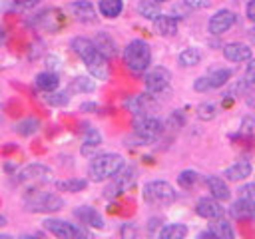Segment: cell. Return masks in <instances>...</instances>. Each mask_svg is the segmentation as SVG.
<instances>
[{
    "mask_svg": "<svg viewBox=\"0 0 255 239\" xmlns=\"http://www.w3.org/2000/svg\"><path fill=\"white\" fill-rule=\"evenodd\" d=\"M70 46H72V50L80 56V60L86 64L90 76H94L96 80H108V76H110L108 58L96 48L94 40L84 38V36H76V38L70 42Z\"/></svg>",
    "mask_w": 255,
    "mask_h": 239,
    "instance_id": "obj_1",
    "label": "cell"
},
{
    "mask_svg": "<svg viewBox=\"0 0 255 239\" xmlns=\"http://www.w3.org/2000/svg\"><path fill=\"white\" fill-rule=\"evenodd\" d=\"M126 165L124 155L116 153V151H104L92 157L90 167H88V175L90 181L94 183H102L106 179H112L114 175H118Z\"/></svg>",
    "mask_w": 255,
    "mask_h": 239,
    "instance_id": "obj_2",
    "label": "cell"
},
{
    "mask_svg": "<svg viewBox=\"0 0 255 239\" xmlns=\"http://www.w3.org/2000/svg\"><path fill=\"white\" fill-rule=\"evenodd\" d=\"M122 60L126 64V68L133 74H145V70L151 64V48L145 40H131L126 44V48L122 50Z\"/></svg>",
    "mask_w": 255,
    "mask_h": 239,
    "instance_id": "obj_3",
    "label": "cell"
},
{
    "mask_svg": "<svg viewBox=\"0 0 255 239\" xmlns=\"http://www.w3.org/2000/svg\"><path fill=\"white\" fill-rule=\"evenodd\" d=\"M24 205L32 213H54L64 207V199L52 191L28 189V193L24 195Z\"/></svg>",
    "mask_w": 255,
    "mask_h": 239,
    "instance_id": "obj_4",
    "label": "cell"
},
{
    "mask_svg": "<svg viewBox=\"0 0 255 239\" xmlns=\"http://www.w3.org/2000/svg\"><path fill=\"white\" fill-rule=\"evenodd\" d=\"M141 195L145 199V203L155 205V207H167L177 199L175 189L171 187V183L163 181V179H151L143 185Z\"/></svg>",
    "mask_w": 255,
    "mask_h": 239,
    "instance_id": "obj_5",
    "label": "cell"
},
{
    "mask_svg": "<svg viewBox=\"0 0 255 239\" xmlns=\"http://www.w3.org/2000/svg\"><path fill=\"white\" fill-rule=\"evenodd\" d=\"M133 133L141 143H151L163 133V121L155 116H135L133 120Z\"/></svg>",
    "mask_w": 255,
    "mask_h": 239,
    "instance_id": "obj_6",
    "label": "cell"
},
{
    "mask_svg": "<svg viewBox=\"0 0 255 239\" xmlns=\"http://www.w3.org/2000/svg\"><path fill=\"white\" fill-rule=\"evenodd\" d=\"M169 82H171V74H169L167 68H163V66H153V68H147V70H145L143 86H145V92H147L149 96H161L163 92H167Z\"/></svg>",
    "mask_w": 255,
    "mask_h": 239,
    "instance_id": "obj_7",
    "label": "cell"
},
{
    "mask_svg": "<svg viewBox=\"0 0 255 239\" xmlns=\"http://www.w3.org/2000/svg\"><path fill=\"white\" fill-rule=\"evenodd\" d=\"M42 227L52 233L54 237H60V239H76V237H86V229L78 227L76 223H68L64 219H54V217H46L42 221Z\"/></svg>",
    "mask_w": 255,
    "mask_h": 239,
    "instance_id": "obj_8",
    "label": "cell"
},
{
    "mask_svg": "<svg viewBox=\"0 0 255 239\" xmlns=\"http://www.w3.org/2000/svg\"><path fill=\"white\" fill-rule=\"evenodd\" d=\"M235 20H237L235 12H231V10H227V8H221V10H217V12L209 18L207 30H209L211 36H221V34H225V32H229V30L233 28Z\"/></svg>",
    "mask_w": 255,
    "mask_h": 239,
    "instance_id": "obj_9",
    "label": "cell"
},
{
    "mask_svg": "<svg viewBox=\"0 0 255 239\" xmlns=\"http://www.w3.org/2000/svg\"><path fill=\"white\" fill-rule=\"evenodd\" d=\"M68 12L72 14L74 20L82 22V24H94L98 20V12L94 8V4L90 0H76L68 4Z\"/></svg>",
    "mask_w": 255,
    "mask_h": 239,
    "instance_id": "obj_10",
    "label": "cell"
},
{
    "mask_svg": "<svg viewBox=\"0 0 255 239\" xmlns=\"http://www.w3.org/2000/svg\"><path fill=\"white\" fill-rule=\"evenodd\" d=\"M227 213H229V217H233L237 221H255V201L239 195V199H235L229 205Z\"/></svg>",
    "mask_w": 255,
    "mask_h": 239,
    "instance_id": "obj_11",
    "label": "cell"
},
{
    "mask_svg": "<svg viewBox=\"0 0 255 239\" xmlns=\"http://www.w3.org/2000/svg\"><path fill=\"white\" fill-rule=\"evenodd\" d=\"M223 58L227 62H233V64H241V62H249L253 58V52H251V46L243 44V42H227L223 46Z\"/></svg>",
    "mask_w": 255,
    "mask_h": 239,
    "instance_id": "obj_12",
    "label": "cell"
},
{
    "mask_svg": "<svg viewBox=\"0 0 255 239\" xmlns=\"http://www.w3.org/2000/svg\"><path fill=\"white\" fill-rule=\"evenodd\" d=\"M195 213H197L199 217H203V219H215V217L225 215V207L221 205L219 199H215V197L209 195V197L197 199V203H195Z\"/></svg>",
    "mask_w": 255,
    "mask_h": 239,
    "instance_id": "obj_13",
    "label": "cell"
},
{
    "mask_svg": "<svg viewBox=\"0 0 255 239\" xmlns=\"http://www.w3.org/2000/svg\"><path fill=\"white\" fill-rule=\"evenodd\" d=\"M52 175V169L44 163H28L18 171V181H48Z\"/></svg>",
    "mask_w": 255,
    "mask_h": 239,
    "instance_id": "obj_14",
    "label": "cell"
},
{
    "mask_svg": "<svg viewBox=\"0 0 255 239\" xmlns=\"http://www.w3.org/2000/svg\"><path fill=\"white\" fill-rule=\"evenodd\" d=\"M74 217H76L82 225H86V227H94V229H102V227H104V217L100 215L98 209H94V207H90V205H80V207H76V209H74Z\"/></svg>",
    "mask_w": 255,
    "mask_h": 239,
    "instance_id": "obj_15",
    "label": "cell"
},
{
    "mask_svg": "<svg viewBox=\"0 0 255 239\" xmlns=\"http://www.w3.org/2000/svg\"><path fill=\"white\" fill-rule=\"evenodd\" d=\"M205 185H207L211 197H215L219 201H227L231 197V189H229L227 181L223 177H219V175H207L205 177Z\"/></svg>",
    "mask_w": 255,
    "mask_h": 239,
    "instance_id": "obj_16",
    "label": "cell"
},
{
    "mask_svg": "<svg viewBox=\"0 0 255 239\" xmlns=\"http://www.w3.org/2000/svg\"><path fill=\"white\" fill-rule=\"evenodd\" d=\"M102 145V133L92 127V125H86V131H84V139H82V145H80V153L82 155H94L96 149Z\"/></svg>",
    "mask_w": 255,
    "mask_h": 239,
    "instance_id": "obj_17",
    "label": "cell"
},
{
    "mask_svg": "<svg viewBox=\"0 0 255 239\" xmlns=\"http://www.w3.org/2000/svg\"><path fill=\"white\" fill-rule=\"evenodd\" d=\"M251 173H253V167H251V163H249L247 159L235 161V163H231L229 167L223 169V175H225L227 181H243V179H247Z\"/></svg>",
    "mask_w": 255,
    "mask_h": 239,
    "instance_id": "obj_18",
    "label": "cell"
},
{
    "mask_svg": "<svg viewBox=\"0 0 255 239\" xmlns=\"http://www.w3.org/2000/svg\"><path fill=\"white\" fill-rule=\"evenodd\" d=\"M153 28L159 36H175L177 32V18L171 14H159L153 20Z\"/></svg>",
    "mask_w": 255,
    "mask_h": 239,
    "instance_id": "obj_19",
    "label": "cell"
},
{
    "mask_svg": "<svg viewBox=\"0 0 255 239\" xmlns=\"http://www.w3.org/2000/svg\"><path fill=\"white\" fill-rule=\"evenodd\" d=\"M94 44H96V48H98L108 60L118 54V44H116V40H114L108 32H98V34L94 36Z\"/></svg>",
    "mask_w": 255,
    "mask_h": 239,
    "instance_id": "obj_20",
    "label": "cell"
},
{
    "mask_svg": "<svg viewBox=\"0 0 255 239\" xmlns=\"http://www.w3.org/2000/svg\"><path fill=\"white\" fill-rule=\"evenodd\" d=\"M209 231L217 237V239H233L235 237V231L231 227V223L221 215V217H215V219H209Z\"/></svg>",
    "mask_w": 255,
    "mask_h": 239,
    "instance_id": "obj_21",
    "label": "cell"
},
{
    "mask_svg": "<svg viewBox=\"0 0 255 239\" xmlns=\"http://www.w3.org/2000/svg\"><path fill=\"white\" fill-rule=\"evenodd\" d=\"M58 86H60V78H58V74L52 72V70L40 72V74L36 76V88L42 90V92H46V94L58 90Z\"/></svg>",
    "mask_w": 255,
    "mask_h": 239,
    "instance_id": "obj_22",
    "label": "cell"
},
{
    "mask_svg": "<svg viewBox=\"0 0 255 239\" xmlns=\"http://www.w3.org/2000/svg\"><path fill=\"white\" fill-rule=\"evenodd\" d=\"M233 72L229 68H217V70H211L207 74V82H209V88L211 90H217V88H223L225 84H229Z\"/></svg>",
    "mask_w": 255,
    "mask_h": 239,
    "instance_id": "obj_23",
    "label": "cell"
},
{
    "mask_svg": "<svg viewBox=\"0 0 255 239\" xmlns=\"http://www.w3.org/2000/svg\"><path fill=\"white\" fill-rule=\"evenodd\" d=\"M124 10V0H100L98 2V12L104 18H118Z\"/></svg>",
    "mask_w": 255,
    "mask_h": 239,
    "instance_id": "obj_24",
    "label": "cell"
},
{
    "mask_svg": "<svg viewBox=\"0 0 255 239\" xmlns=\"http://www.w3.org/2000/svg\"><path fill=\"white\" fill-rule=\"evenodd\" d=\"M94 90H96L94 76H78L70 84V92H74V94H92Z\"/></svg>",
    "mask_w": 255,
    "mask_h": 239,
    "instance_id": "obj_25",
    "label": "cell"
},
{
    "mask_svg": "<svg viewBox=\"0 0 255 239\" xmlns=\"http://www.w3.org/2000/svg\"><path fill=\"white\" fill-rule=\"evenodd\" d=\"M159 239H183L187 235V227L183 223H165L157 231Z\"/></svg>",
    "mask_w": 255,
    "mask_h": 239,
    "instance_id": "obj_26",
    "label": "cell"
},
{
    "mask_svg": "<svg viewBox=\"0 0 255 239\" xmlns=\"http://www.w3.org/2000/svg\"><path fill=\"white\" fill-rule=\"evenodd\" d=\"M86 185H88V181L82 179V177H70V179L56 181V189L58 191H66V193H80V191L86 189Z\"/></svg>",
    "mask_w": 255,
    "mask_h": 239,
    "instance_id": "obj_27",
    "label": "cell"
},
{
    "mask_svg": "<svg viewBox=\"0 0 255 239\" xmlns=\"http://www.w3.org/2000/svg\"><path fill=\"white\" fill-rule=\"evenodd\" d=\"M177 62H179V66H183V68H193V66H197V64L201 62V50L189 46V48H185L183 52H179Z\"/></svg>",
    "mask_w": 255,
    "mask_h": 239,
    "instance_id": "obj_28",
    "label": "cell"
},
{
    "mask_svg": "<svg viewBox=\"0 0 255 239\" xmlns=\"http://www.w3.org/2000/svg\"><path fill=\"white\" fill-rule=\"evenodd\" d=\"M38 129H40V121H38L36 118H24V120H20V121L14 125V131H16L18 135H24V137L34 135Z\"/></svg>",
    "mask_w": 255,
    "mask_h": 239,
    "instance_id": "obj_29",
    "label": "cell"
},
{
    "mask_svg": "<svg viewBox=\"0 0 255 239\" xmlns=\"http://www.w3.org/2000/svg\"><path fill=\"white\" fill-rule=\"evenodd\" d=\"M137 12H139V16H143L145 20H151V22L161 14L159 4L153 2V0H139L137 2Z\"/></svg>",
    "mask_w": 255,
    "mask_h": 239,
    "instance_id": "obj_30",
    "label": "cell"
},
{
    "mask_svg": "<svg viewBox=\"0 0 255 239\" xmlns=\"http://www.w3.org/2000/svg\"><path fill=\"white\" fill-rule=\"evenodd\" d=\"M126 110L131 112L133 116L147 114V98L145 96H133V98L126 100Z\"/></svg>",
    "mask_w": 255,
    "mask_h": 239,
    "instance_id": "obj_31",
    "label": "cell"
},
{
    "mask_svg": "<svg viewBox=\"0 0 255 239\" xmlns=\"http://www.w3.org/2000/svg\"><path fill=\"white\" fill-rule=\"evenodd\" d=\"M197 181H199V173H197L195 169H183V171L177 175V185L183 187V189H191Z\"/></svg>",
    "mask_w": 255,
    "mask_h": 239,
    "instance_id": "obj_32",
    "label": "cell"
},
{
    "mask_svg": "<svg viewBox=\"0 0 255 239\" xmlns=\"http://www.w3.org/2000/svg\"><path fill=\"white\" fill-rule=\"evenodd\" d=\"M217 116V106L211 104V102H203L197 106V118L201 121H211L213 118Z\"/></svg>",
    "mask_w": 255,
    "mask_h": 239,
    "instance_id": "obj_33",
    "label": "cell"
},
{
    "mask_svg": "<svg viewBox=\"0 0 255 239\" xmlns=\"http://www.w3.org/2000/svg\"><path fill=\"white\" fill-rule=\"evenodd\" d=\"M46 102L50 104V106H54V108H62V106H68V102H70V96H68V92H48V96H46Z\"/></svg>",
    "mask_w": 255,
    "mask_h": 239,
    "instance_id": "obj_34",
    "label": "cell"
},
{
    "mask_svg": "<svg viewBox=\"0 0 255 239\" xmlns=\"http://www.w3.org/2000/svg\"><path fill=\"white\" fill-rule=\"evenodd\" d=\"M241 133L245 135H255V116H245L241 120Z\"/></svg>",
    "mask_w": 255,
    "mask_h": 239,
    "instance_id": "obj_35",
    "label": "cell"
},
{
    "mask_svg": "<svg viewBox=\"0 0 255 239\" xmlns=\"http://www.w3.org/2000/svg\"><path fill=\"white\" fill-rule=\"evenodd\" d=\"M183 123H185V116L179 110H175V112L169 114V118H167V125L169 127H181Z\"/></svg>",
    "mask_w": 255,
    "mask_h": 239,
    "instance_id": "obj_36",
    "label": "cell"
},
{
    "mask_svg": "<svg viewBox=\"0 0 255 239\" xmlns=\"http://www.w3.org/2000/svg\"><path fill=\"white\" fill-rule=\"evenodd\" d=\"M183 6L189 10H205L211 6V0H183Z\"/></svg>",
    "mask_w": 255,
    "mask_h": 239,
    "instance_id": "obj_37",
    "label": "cell"
},
{
    "mask_svg": "<svg viewBox=\"0 0 255 239\" xmlns=\"http://www.w3.org/2000/svg\"><path fill=\"white\" fill-rule=\"evenodd\" d=\"M243 80H245L247 86H255V58L249 60V64L245 68V78Z\"/></svg>",
    "mask_w": 255,
    "mask_h": 239,
    "instance_id": "obj_38",
    "label": "cell"
},
{
    "mask_svg": "<svg viewBox=\"0 0 255 239\" xmlns=\"http://www.w3.org/2000/svg\"><path fill=\"white\" fill-rule=\"evenodd\" d=\"M239 195H241V197H247V199H251V201H255V181L241 185V187H239Z\"/></svg>",
    "mask_w": 255,
    "mask_h": 239,
    "instance_id": "obj_39",
    "label": "cell"
},
{
    "mask_svg": "<svg viewBox=\"0 0 255 239\" xmlns=\"http://www.w3.org/2000/svg\"><path fill=\"white\" fill-rule=\"evenodd\" d=\"M193 90L195 92H209V82H207V76H199L195 82H193Z\"/></svg>",
    "mask_w": 255,
    "mask_h": 239,
    "instance_id": "obj_40",
    "label": "cell"
},
{
    "mask_svg": "<svg viewBox=\"0 0 255 239\" xmlns=\"http://www.w3.org/2000/svg\"><path fill=\"white\" fill-rule=\"evenodd\" d=\"M245 16H247L249 22L255 24V0H249V2H247V6H245Z\"/></svg>",
    "mask_w": 255,
    "mask_h": 239,
    "instance_id": "obj_41",
    "label": "cell"
},
{
    "mask_svg": "<svg viewBox=\"0 0 255 239\" xmlns=\"http://www.w3.org/2000/svg\"><path fill=\"white\" fill-rule=\"evenodd\" d=\"M80 110H82V112H94V110H98V106H96L94 102H86V104L80 106Z\"/></svg>",
    "mask_w": 255,
    "mask_h": 239,
    "instance_id": "obj_42",
    "label": "cell"
},
{
    "mask_svg": "<svg viewBox=\"0 0 255 239\" xmlns=\"http://www.w3.org/2000/svg\"><path fill=\"white\" fill-rule=\"evenodd\" d=\"M135 233V229L133 227H129V223H126L124 225V229H122V235H133Z\"/></svg>",
    "mask_w": 255,
    "mask_h": 239,
    "instance_id": "obj_43",
    "label": "cell"
},
{
    "mask_svg": "<svg viewBox=\"0 0 255 239\" xmlns=\"http://www.w3.org/2000/svg\"><path fill=\"white\" fill-rule=\"evenodd\" d=\"M38 2H40V0H24L22 6H24V8H32V6H36Z\"/></svg>",
    "mask_w": 255,
    "mask_h": 239,
    "instance_id": "obj_44",
    "label": "cell"
},
{
    "mask_svg": "<svg viewBox=\"0 0 255 239\" xmlns=\"http://www.w3.org/2000/svg\"><path fill=\"white\" fill-rule=\"evenodd\" d=\"M157 223H159V219H149V231H153L157 227Z\"/></svg>",
    "mask_w": 255,
    "mask_h": 239,
    "instance_id": "obj_45",
    "label": "cell"
},
{
    "mask_svg": "<svg viewBox=\"0 0 255 239\" xmlns=\"http://www.w3.org/2000/svg\"><path fill=\"white\" fill-rule=\"evenodd\" d=\"M2 121H4V110H2V106H0V125H2Z\"/></svg>",
    "mask_w": 255,
    "mask_h": 239,
    "instance_id": "obj_46",
    "label": "cell"
},
{
    "mask_svg": "<svg viewBox=\"0 0 255 239\" xmlns=\"http://www.w3.org/2000/svg\"><path fill=\"white\" fill-rule=\"evenodd\" d=\"M6 225V217L4 215H0V227H4Z\"/></svg>",
    "mask_w": 255,
    "mask_h": 239,
    "instance_id": "obj_47",
    "label": "cell"
},
{
    "mask_svg": "<svg viewBox=\"0 0 255 239\" xmlns=\"http://www.w3.org/2000/svg\"><path fill=\"white\" fill-rule=\"evenodd\" d=\"M153 2H157V4H165V2H169V0H153Z\"/></svg>",
    "mask_w": 255,
    "mask_h": 239,
    "instance_id": "obj_48",
    "label": "cell"
},
{
    "mask_svg": "<svg viewBox=\"0 0 255 239\" xmlns=\"http://www.w3.org/2000/svg\"><path fill=\"white\" fill-rule=\"evenodd\" d=\"M2 40H4V30L0 28V42H2Z\"/></svg>",
    "mask_w": 255,
    "mask_h": 239,
    "instance_id": "obj_49",
    "label": "cell"
}]
</instances>
